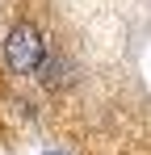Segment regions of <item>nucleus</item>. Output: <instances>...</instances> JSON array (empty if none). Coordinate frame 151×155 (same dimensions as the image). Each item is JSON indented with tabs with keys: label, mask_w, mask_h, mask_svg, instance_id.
I'll list each match as a JSON object with an SVG mask.
<instances>
[{
	"label": "nucleus",
	"mask_w": 151,
	"mask_h": 155,
	"mask_svg": "<svg viewBox=\"0 0 151 155\" xmlns=\"http://www.w3.org/2000/svg\"><path fill=\"white\" fill-rule=\"evenodd\" d=\"M42 54H46V42H42V34H38L34 21H17V25L4 34V63H8L17 76L38 71Z\"/></svg>",
	"instance_id": "1"
},
{
	"label": "nucleus",
	"mask_w": 151,
	"mask_h": 155,
	"mask_svg": "<svg viewBox=\"0 0 151 155\" xmlns=\"http://www.w3.org/2000/svg\"><path fill=\"white\" fill-rule=\"evenodd\" d=\"M38 80L46 84V88H59V84H67L72 80V67H67V59L59 51H46L42 54V63H38Z\"/></svg>",
	"instance_id": "2"
}]
</instances>
